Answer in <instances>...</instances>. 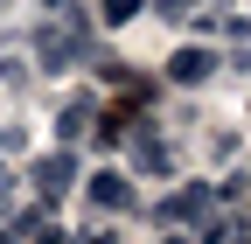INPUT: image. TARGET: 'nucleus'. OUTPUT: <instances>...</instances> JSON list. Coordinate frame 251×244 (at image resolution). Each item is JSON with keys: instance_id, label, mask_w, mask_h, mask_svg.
<instances>
[{"instance_id": "obj_1", "label": "nucleus", "mask_w": 251, "mask_h": 244, "mask_svg": "<svg viewBox=\"0 0 251 244\" xmlns=\"http://www.w3.org/2000/svg\"><path fill=\"white\" fill-rule=\"evenodd\" d=\"M42 63L49 70H63V63H84V35H77V28H42Z\"/></svg>"}, {"instance_id": "obj_2", "label": "nucleus", "mask_w": 251, "mask_h": 244, "mask_svg": "<svg viewBox=\"0 0 251 244\" xmlns=\"http://www.w3.org/2000/svg\"><path fill=\"white\" fill-rule=\"evenodd\" d=\"M70 181H77V161H70V146H63V154H42V161H35V189H42V195H63Z\"/></svg>"}, {"instance_id": "obj_3", "label": "nucleus", "mask_w": 251, "mask_h": 244, "mask_svg": "<svg viewBox=\"0 0 251 244\" xmlns=\"http://www.w3.org/2000/svg\"><path fill=\"white\" fill-rule=\"evenodd\" d=\"M209 70H216V56H209V49H175V63H168L175 84H209Z\"/></svg>"}, {"instance_id": "obj_4", "label": "nucleus", "mask_w": 251, "mask_h": 244, "mask_svg": "<svg viewBox=\"0 0 251 244\" xmlns=\"http://www.w3.org/2000/svg\"><path fill=\"white\" fill-rule=\"evenodd\" d=\"M91 202L98 209H133V181L126 174H91Z\"/></svg>"}, {"instance_id": "obj_5", "label": "nucleus", "mask_w": 251, "mask_h": 244, "mask_svg": "<svg viewBox=\"0 0 251 244\" xmlns=\"http://www.w3.org/2000/svg\"><path fill=\"white\" fill-rule=\"evenodd\" d=\"M202 209H209V189H175V195L161 202V217H168V223H188V217H202Z\"/></svg>"}, {"instance_id": "obj_6", "label": "nucleus", "mask_w": 251, "mask_h": 244, "mask_svg": "<svg viewBox=\"0 0 251 244\" xmlns=\"http://www.w3.org/2000/svg\"><path fill=\"white\" fill-rule=\"evenodd\" d=\"M244 230H251L244 217H209L202 223V244H244Z\"/></svg>"}, {"instance_id": "obj_7", "label": "nucleus", "mask_w": 251, "mask_h": 244, "mask_svg": "<svg viewBox=\"0 0 251 244\" xmlns=\"http://www.w3.org/2000/svg\"><path fill=\"white\" fill-rule=\"evenodd\" d=\"M56 133H63V140H84V133H91V98H70V112L56 119Z\"/></svg>"}, {"instance_id": "obj_8", "label": "nucleus", "mask_w": 251, "mask_h": 244, "mask_svg": "<svg viewBox=\"0 0 251 244\" xmlns=\"http://www.w3.org/2000/svg\"><path fill=\"white\" fill-rule=\"evenodd\" d=\"M133 154H140L147 168H168V146H161V133H147V126H133Z\"/></svg>"}, {"instance_id": "obj_9", "label": "nucleus", "mask_w": 251, "mask_h": 244, "mask_svg": "<svg viewBox=\"0 0 251 244\" xmlns=\"http://www.w3.org/2000/svg\"><path fill=\"white\" fill-rule=\"evenodd\" d=\"M98 7H105V21H133V14L147 7V0H98Z\"/></svg>"}, {"instance_id": "obj_10", "label": "nucleus", "mask_w": 251, "mask_h": 244, "mask_svg": "<svg viewBox=\"0 0 251 244\" xmlns=\"http://www.w3.org/2000/svg\"><path fill=\"white\" fill-rule=\"evenodd\" d=\"M153 7H161L168 21H181V14H188V0H153Z\"/></svg>"}, {"instance_id": "obj_11", "label": "nucleus", "mask_w": 251, "mask_h": 244, "mask_svg": "<svg viewBox=\"0 0 251 244\" xmlns=\"http://www.w3.org/2000/svg\"><path fill=\"white\" fill-rule=\"evenodd\" d=\"M14 202V181H7V168H0V209H7Z\"/></svg>"}, {"instance_id": "obj_12", "label": "nucleus", "mask_w": 251, "mask_h": 244, "mask_svg": "<svg viewBox=\"0 0 251 244\" xmlns=\"http://www.w3.org/2000/svg\"><path fill=\"white\" fill-rule=\"evenodd\" d=\"M49 7H56V0H49Z\"/></svg>"}]
</instances>
